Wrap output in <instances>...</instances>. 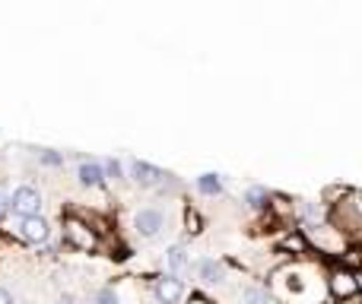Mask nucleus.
Here are the masks:
<instances>
[{"label": "nucleus", "instance_id": "nucleus-1", "mask_svg": "<svg viewBox=\"0 0 362 304\" xmlns=\"http://www.w3.org/2000/svg\"><path fill=\"white\" fill-rule=\"evenodd\" d=\"M64 241L76 250H93L95 248V231L89 229L83 219H67V222H64Z\"/></svg>", "mask_w": 362, "mask_h": 304}, {"label": "nucleus", "instance_id": "nucleus-2", "mask_svg": "<svg viewBox=\"0 0 362 304\" xmlns=\"http://www.w3.org/2000/svg\"><path fill=\"white\" fill-rule=\"evenodd\" d=\"M10 209L16 212L19 219H29V216H38V209H42V193L35 190V187H19L16 193L10 197Z\"/></svg>", "mask_w": 362, "mask_h": 304}, {"label": "nucleus", "instance_id": "nucleus-3", "mask_svg": "<svg viewBox=\"0 0 362 304\" xmlns=\"http://www.w3.org/2000/svg\"><path fill=\"white\" fill-rule=\"evenodd\" d=\"M327 286H331V295L337 301H346L359 292V282H356V273H353V269H334Z\"/></svg>", "mask_w": 362, "mask_h": 304}, {"label": "nucleus", "instance_id": "nucleus-4", "mask_svg": "<svg viewBox=\"0 0 362 304\" xmlns=\"http://www.w3.org/2000/svg\"><path fill=\"white\" fill-rule=\"evenodd\" d=\"M48 235H51V225L45 222L42 216L19 219V238H23V241H29V244H42V241H48Z\"/></svg>", "mask_w": 362, "mask_h": 304}, {"label": "nucleus", "instance_id": "nucleus-5", "mask_svg": "<svg viewBox=\"0 0 362 304\" xmlns=\"http://www.w3.org/2000/svg\"><path fill=\"white\" fill-rule=\"evenodd\" d=\"M153 292H156L159 304H178L185 298V282H181L178 276H163V279H156Z\"/></svg>", "mask_w": 362, "mask_h": 304}, {"label": "nucleus", "instance_id": "nucleus-6", "mask_svg": "<svg viewBox=\"0 0 362 304\" xmlns=\"http://www.w3.org/2000/svg\"><path fill=\"white\" fill-rule=\"evenodd\" d=\"M163 225H165V216L159 209H140L137 219H134V229L144 238H156L163 231Z\"/></svg>", "mask_w": 362, "mask_h": 304}, {"label": "nucleus", "instance_id": "nucleus-7", "mask_svg": "<svg viewBox=\"0 0 362 304\" xmlns=\"http://www.w3.org/2000/svg\"><path fill=\"white\" fill-rule=\"evenodd\" d=\"M131 171H134V181H137V184H144V187H153V184H159V181L165 178V174L159 171L156 165H150V162H134Z\"/></svg>", "mask_w": 362, "mask_h": 304}, {"label": "nucleus", "instance_id": "nucleus-8", "mask_svg": "<svg viewBox=\"0 0 362 304\" xmlns=\"http://www.w3.org/2000/svg\"><path fill=\"white\" fill-rule=\"evenodd\" d=\"M280 250L283 254H296V257L308 254V238L302 235V231H289V235L280 241Z\"/></svg>", "mask_w": 362, "mask_h": 304}, {"label": "nucleus", "instance_id": "nucleus-9", "mask_svg": "<svg viewBox=\"0 0 362 304\" xmlns=\"http://www.w3.org/2000/svg\"><path fill=\"white\" fill-rule=\"evenodd\" d=\"M76 174H80V184H86V187H99L105 181V171H102L99 162H83Z\"/></svg>", "mask_w": 362, "mask_h": 304}, {"label": "nucleus", "instance_id": "nucleus-10", "mask_svg": "<svg viewBox=\"0 0 362 304\" xmlns=\"http://www.w3.org/2000/svg\"><path fill=\"white\" fill-rule=\"evenodd\" d=\"M165 263H169L172 276L181 273V269H187V250L181 248V244H175V248H169V254H165Z\"/></svg>", "mask_w": 362, "mask_h": 304}, {"label": "nucleus", "instance_id": "nucleus-11", "mask_svg": "<svg viewBox=\"0 0 362 304\" xmlns=\"http://www.w3.org/2000/svg\"><path fill=\"white\" fill-rule=\"evenodd\" d=\"M200 276H204V282L216 286V282H223L226 269H223V263H216V260H204L200 263Z\"/></svg>", "mask_w": 362, "mask_h": 304}, {"label": "nucleus", "instance_id": "nucleus-12", "mask_svg": "<svg viewBox=\"0 0 362 304\" xmlns=\"http://www.w3.org/2000/svg\"><path fill=\"white\" fill-rule=\"evenodd\" d=\"M197 190L206 193V197H216V193L223 190V178H219V174H200V178H197Z\"/></svg>", "mask_w": 362, "mask_h": 304}, {"label": "nucleus", "instance_id": "nucleus-13", "mask_svg": "<svg viewBox=\"0 0 362 304\" xmlns=\"http://www.w3.org/2000/svg\"><path fill=\"white\" fill-rule=\"evenodd\" d=\"M242 301L245 304H267V288H245L242 292Z\"/></svg>", "mask_w": 362, "mask_h": 304}, {"label": "nucleus", "instance_id": "nucleus-14", "mask_svg": "<svg viewBox=\"0 0 362 304\" xmlns=\"http://www.w3.org/2000/svg\"><path fill=\"white\" fill-rule=\"evenodd\" d=\"M267 197H270V193L264 190V187H251V190H248V206H255V209H261V206L267 203Z\"/></svg>", "mask_w": 362, "mask_h": 304}, {"label": "nucleus", "instance_id": "nucleus-15", "mask_svg": "<svg viewBox=\"0 0 362 304\" xmlns=\"http://www.w3.org/2000/svg\"><path fill=\"white\" fill-rule=\"evenodd\" d=\"M93 304H118V295H115V288H102Z\"/></svg>", "mask_w": 362, "mask_h": 304}, {"label": "nucleus", "instance_id": "nucleus-16", "mask_svg": "<svg viewBox=\"0 0 362 304\" xmlns=\"http://www.w3.org/2000/svg\"><path fill=\"white\" fill-rule=\"evenodd\" d=\"M6 212H10V197L0 190V219H6Z\"/></svg>", "mask_w": 362, "mask_h": 304}, {"label": "nucleus", "instance_id": "nucleus-17", "mask_svg": "<svg viewBox=\"0 0 362 304\" xmlns=\"http://www.w3.org/2000/svg\"><path fill=\"white\" fill-rule=\"evenodd\" d=\"M187 231H200V219H197V212H187Z\"/></svg>", "mask_w": 362, "mask_h": 304}, {"label": "nucleus", "instance_id": "nucleus-18", "mask_svg": "<svg viewBox=\"0 0 362 304\" xmlns=\"http://www.w3.org/2000/svg\"><path fill=\"white\" fill-rule=\"evenodd\" d=\"M42 162H48V165H57V162H61V155H57V152H45Z\"/></svg>", "mask_w": 362, "mask_h": 304}, {"label": "nucleus", "instance_id": "nucleus-19", "mask_svg": "<svg viewBox=\"0 0 362 304\" xmlns=\"http://www.w3.org/2000/svg\"><path fill=\"white\" fill-rule=\"evenodd\" d=\"M0 304H13V295L6 288H0Z\"/></svg>", "mask_w": 362, "mask_h": 304}, {"label": "nucleus", "instance_id": "nucleus-20", "mask_svg": "<svg viewBox=\"0 0 362 304\" xmlns=\"http://www.w3.org/2000/svg\"><path fill=\"white\" fill-rule=\"evenodd\" d=\"M187 304H210V301H206V298H204V295H194V298H191V301H187Z\"/></svg>", "mask_w": 362, "mask_h": 304}, {"label": "nucleus", "instance_id": "nucleus-21", "mask_svg": "<svg viewBox=\"0 0 362 304\" xmlns=\"http://www.w3.org/2000/svg\"><path fill=\"white\" fill-rule=\"evenodd\" d=\"M61 304H80V301H76V298H64Z\"/></svg>", "mask_w": 362, "mask_h": 304}]
</instances>
